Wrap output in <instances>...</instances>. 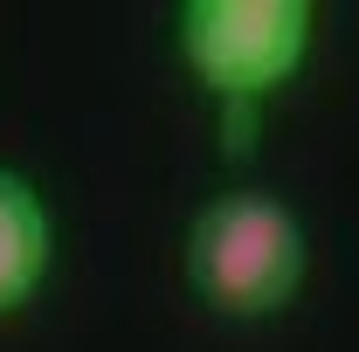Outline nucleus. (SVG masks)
<instances>
[{"label":"nucleus","instance_id":"obj_1","mask_svg":"<svg viewBox=\"0 0 359 352\" xmlns=\"http://www.w3.org/2000/svg\"><path fill=\"white\" fill-rule=\"evenodd\" d=\"M311 276V235L263 187L215 194L187 228V283L222 318H276Z\"/></svg>","mask_w":359,"mask_h":352},{"label":"nucleus","instance_id":"obj_2","mask_svg":"<svg viewBox=\"0 0 359 352\" xmlns=\"http://www.w3.org/2000/svg\"><path fill=\"white\" fill-rule=\"evenodd\" d=\"M311 35H318L311 0H187L180 7L173 28L180 62L222 104L228 152L249 145V111L304 69Z\"/></svg>","mask_w":359,"mask_h":352},{"label":"nucleus","instance_id":"obj_3","mask_svg":"<svg viewBox=\"0 0 359 352\" xmlns=\"http://www.w3.org/2000/svg\"><path fill=\"white\" fill-rule=\"evenodd\" d=\"M55 263V221H48L42 187L14 166H0V318L35 304Z\"/></svg>","mask_w":359,"mask_h":352}]
</instances>
